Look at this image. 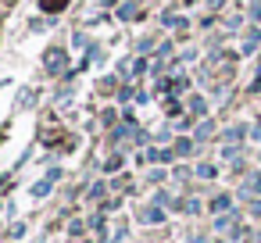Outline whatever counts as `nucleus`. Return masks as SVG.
<instances>
[{
  "instance_id": "f257e3e1",
  "label": "nucleus",
  "mask_w": 261,
  "mask_h": 243,
  "mask_svg": "<svg viewBox=\"0 0 261 243\" xmlns=\"http://www.w3.org/2000/svg\"><path fill=\"white\" fill-rule=\"evenodd\" d=\"M58 175H61V172H58V168H54V172H47V179H43V182H36V186H33V197H47V193H50V186H54V179H58Z\"/></svg>"
},
{
  "instance_id": "f03ea898",
  "label": "nucleus",
  "mask_w": 261,
  "mask_h": 243,
  "mask_svg": "<svg viewBox=\"0 0 261 243\" xmlns=\"http://www.w3.org/2000/svg\"><path fill=\"white\" fill-rule=\"evenodd\" d=\"M47 72H65V50H50L47 54Z\"/></svg>"
},
{
  "instance_id": "7ed1b4c3",
  "label": "nucleus",
  "mask_w": 261,
  "mask_h": 243,
  "mask_svg": "<svg viewBox=\"0 0 261 243\" xmlns=\"http://www.w3.org/2000/svg\"><path fill=\"white\" fill-rule=\"evenodd\" d=\"M140 218H143L147 225H158V222H161V211H158V207H147V211H143Z\"/></svg>"
},
{
  "instance_id": "20e7f679",
  "label": "nucleus",
  "mask_w": 261,
  "mask_h": 243,
  "mask_svg": "<svg viewBox=\"0 0 261 243\" xmlns=\"http://www.w3.org/2000/svg\"><path fill=\"white\" fill-rule=\"evenodd\" d=\"M257 43H261V33H257V29H250V36H247V43H243V54H250Z\"/></svg>"
},
{
  "instance_id": "39448f33",
  "label": "nucleus",
  "mask_w": 261,
  "mask_h": 243,
  "mask_svg": "<svg viewBox=\"0 0 261 243\" xmlns=\"http://www.w3.org/2000/svg\"><path fill=\"white\" fill-rule=\"evenodd\" d=\"M190 107H193V115H207V104H204V97H193V100H190Z\"/></svg>"
},
{
  "instance_id": "423d86ee",
  "label": "nucleus",
  "mask_w": 261,
  "mask_h": 243,
  "mask_svg": "<svg viewBox=\"0 0 261 243\" xmlns=\"http://www.w3.org/2000/svg\"><path fill=\"white\" fill-rule=\"evenodd\" d=\"M197 175H200V179H215L218 172H215V165H197Z\"/></svg>"
},
{
  "instance_id": "0eeeda50",
  "label": "nucleus",
  "mask_w": 261,
  "mask_h": 243,
  "mask_svg": "<svg viewBox=\"0 0 261 243\" xmlns=\"http://www.w3.org/2000/svg\"><path fill=\"white\" fill-rule=\"evenodd\" d=\"M211 207H215V211H229V207H232V197H215Z\"/></svg>"
},
{
  "instance_id": "6e6552de",
  "label": "nucleus",
  "mask_w": 261,
  "mask_h": 243,
  "mask_svg": "<svg viewBox=\"0 0 261 243\" xmlns=\"http://www.w3.org/2000/svg\"><path fill=\"white\" fill-rule=\"evenodd\" d=\"M40 8H43V11H61L65 0H40Z\"/></svg>"
},
{
  "instance_id": "1a4fd4ad",
  "label": "nucleus",
  "mask_w": 261,
  "mask_h": 243,
  "mask_svg": "<svg viewBox=\"0 0 261 243\" xmlns=\"http://www.w3.org/2000/svg\"><path fill=\"white\" fill-rule=\"evenodd\" d=\"M240 136H243V129H240V125H232V129H225V140H229V143H236Z\"/></svg>"
},
{
  "instance_id": "9d476101",
  "label": "nucleus",
  "mask_w": 261,
  "mask_h": 243,
  "mask_svg": "<svg viewBox=\"0 0 261 243\" xmlns=\"http://www.w3.org/2000/svg\"><path fill=\"white\" fill-rule=\"evenodd\" d=\"M104 168H108V172H118V168H122V157H118V154H111V157H108V165H104Z\"/></svg>"
},
{
  "instance_id": "9b49d317",
  "label": "nucleus",
  "mask_w": 261,
  "mask_h": 243,
  "mask_svg": "<svg viewBox=\"0 0 261 243\" xmlns=\"http://www.w3.org/2000/svg\"><path fill=\"white\" fill-rule=\"evenodd\" d=\"M182 211H186V214H193V211H200V200H182Z\"/></svg>"
},
{
  "instance_id": "f8f14e48",
  "label": "nucleus",
  "mask_w": 261,
  "mask_h": 243,
  "mask_svg": "<svg viewBox=\"0 0 261 243\" xmlns=\"http://www.w3.org/2000/svg\"><path fill=\"white\" fill-rule=\"evenodd\" d=\"M207 136H211V122H204V125L197 129V140H207Z\"/></svg>"
},
{
  "instance_id": "ddd939ff",
  "label": "nucleus",
  "mask_w": 261,
  "mask_h": 243,
  "mask_svg": "<svg viewBox=\"0 0 261 243\" xmlns=\"http://www.w3.org/2000/svg\"><path fill=\"white\" fill-rule=\"evenodd\" d=\"M175 150H179V154H190V150H193V143H190V140H179V143H175Z\"/></svg>"
},
{
  "instance_id": "4468645a",
  "label": "nucleus",
  "mask_w": 261,
  "mask_h": 243,
  "mask_svg": "<svg viewBox=\"0 0 261 243\" xmlns=\"http://www.w3.org/2000/svg\"><path fill=\"white\" fill-rule=\"evenodd\" d=\"M118 15H122V18H136V8H133V4H125V8H122Z\"/></svg>"
},
{
  "instance_id": "2eb2a0df",
  "label": "nucleus",
  "mask_w": 261,
  "mask_h": 243,
  "mask_svg": "<svg viewBox=\"0 0 261 243\" xmlns=\"http://www.w3.org/2000/svg\"><path fill=\"white\" fill-rule=\"evenodd\" d=\"M250 132H254V140H261V125H254V129H250Z\"/></svg>"
}]
</instances>
